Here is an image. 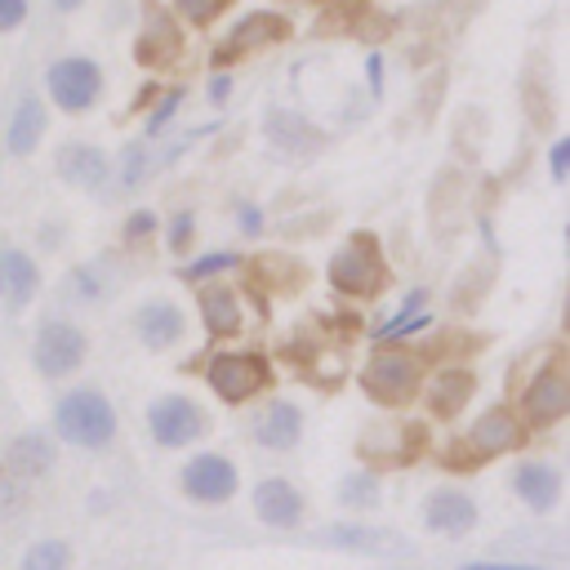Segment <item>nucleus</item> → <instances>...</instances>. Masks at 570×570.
<instances>
[{
	"mask_svg": "<svg viewBox=\"0 0 570 570\" xmlns=\"http://www.w3.org/2000/svg\"><path fill=\"white\" fill-rule=\"evenodd\" d=\"M53 428H58L62 441H71L80 450H102L116 436V410H111V401L102 392L71 387L53 405Z\"/></svg>",
	"mask_w": 570,
	"mask_h": 570,
	"instance_id": "obj_1",
	"label": "nucleus"
},
{
	"mask_svg": "<svg viewBox=\"0 0 570 570\" xmlns=\"http://www.w3.org/2000/svg\"><path fill=\"white\" fill-rule=\"evenodd\" d=\"M45 89L62 111H89L98 102V94H102V67L94 58H85V53L53 58L49 71H45Z\"/></svg>",
	"mask_w": 570,
	"mask_h": 570,
	"instance_id": "obj_2",
	"label": "nucleus"
},
{
	"mask_svg": "<svg viewBox=\"0 0 570 570\" xmlns=\"http://www.w3.org/2000/svg\"><path fill=\"white\" fill-rule=\"evenodd\" d=\"M387 281L383 254L374 245V236H352L334 258H330V285L338 294H374Z\"/></svg>",
	"mask_w": 570,
	"mask_h": 570,
	"instance_id": "obj_3",
	"label": "nucleus"
},
{
	"mask_svg": "<svg viewBox=\"0 0 570 570\" xmlns=\"http://www.w3.org/2000/svg\"><path fill=\"white\" fill-rule=\"evenodd\" d=\"M147 432H151L156 445H169V450L191 445V441L205 436V410L191 396H183V392L156 396L147 405Z\"/></svg>",
	"mask_w": 570,
	"mask_h": 570,
	"instance_id": "obj_4",
	"label": "nucleus"
},
{
	"mask_svg": "<svg viewBox=\"0 0 570 570\" xmlns=\"http://www.w3.org/2000/svg\"><path fill=\"white\" fill-rule=\"evenodd\" d=\"M205 379L223 401L236 405L267 387V361L258 352H214L205 365Z\"/></svg>",
	"mask_w": 570,
	"mask_h": 570,
	"instance_id": "obj_5",
	"label": "nucleus"
},
{
	"mask_svg": "<svg viewBox=\"0 0 570 570\" xmlns=\"http://www.w3.org/2000/svg\"><path fill=\"white\" fill-rule=\"evenodd\" d=\"M31 361H36V370H40L45 379L71 374V370L85 361V334H80V325L58 321V316L40 321L36 343H31Z\"/></svg>",
	"mask_w": 570,
	"mask_h": 570,
	"instance_id": "obj_6",
	"label": "nucleus"
},
{
	"mask_svg": "<svg viewBox=\"0 0 570 570\" xmlns=\"http://www.w3.org/2000/svg\"><path fill=\"white\" fill-rule=\"evenodd\" d=\"M361 387L374 396V401H410L414 387H419V361L414 352H374V361L365 365L361 374Z\"/></svg>",
	"mask_w": 570,
	"mask_h": 570,
	"instance_id": "obj_7",
	"label": "nucleus"
},
{
	"mask_svg": "<svg viewBox=\"0 0 570 570\" xmlns=\"http://www.w3.org/2000/svg\"><path fill=\"white\" fill-rule=\"evenodd\" d=\"M178 485H183L187 499H196V503H227V499L236 494L240 476H236V463H232V459H223V454H196V459L183 463Z\"/></svg>",
	"mask_w": 570,
	"mask_h": 570,
	"instance_id": "obj_8",
	"label": "nucleus"
},
{
	"mask_svg": "<svg viewBox=\"0 0 570 570\" xmlns=\"http://www.w3.org/2000/svg\"><path fill=\"white\" fill-rule=\"evenodd\" d=\"M521 405H525V419H530L534 428H548V423L566 419V410H570V379H566V370H561V365H543V370L525 383Z\"/></svg>",
	"mask_w": 570,
	"mask_h": 570,
	"instance_id": "obj_9",
	"label": "nucleus"
},
{
	"mask_svg": "<svg viewBox=\"0 0 570 570\" xmlns=\"http://www.w3.org/2000/svg\"><path fill=\"white\" fill-rule=\"evenodd\" d=\"M134 330H138L142 347H151V352H165V347H174V343L183 338L187 321H183L178 303H169V298H151V303H142V307H138V316H134Z\"/></svg>",
	"mask_w": 570,
	"mask_h": 570,
	"instance_id": "obj_10",
	"label": "nucleus"
},
{
	"mask_svg": "<svg viewBox=\"0 0 570 570\" xmlns=\"http://www.w3.org/2000/svg\"><path fill=\"white\" fill-rule=\"evenodd\" d=\"M254 512L272 530H289V525L303 521V494L289 481H281V476H267V481L254 485Z\"/></svg>",
	"mask_w": 570,
	"mask_h": 570,
	"instance_id": "obj_11",
	"label": "nucleus"
},
{
	"mask_svg": "<svg viewBox=\"0 0 570 570\" xmlns=\"http://www.w3.org/2000/svg\"><path fill=\"white\" fill-rule=\"evenodd\" d=\"M298 436H303V410L294 405V401H272L258 419H254V441L263 445V450H294L298 445Z\"/></svg>",
	"mask_w": 570,
	"mask_h": 570,
	"instance_id": "obj_12",
	"label": "nucleus"
},
{
	"mask_svg": "<svg viewBox=\"0 0 570 570\" xmlns=\"http://www.w3.org/2000/svg\"><path fill=\"white\" fill-rule=\"evenodd\" d=\"M36 285H40V267H36V258L27 254V249H0V298L18 312V307H27L31 298H36Z\"/></svg>",
	"mask_w": 570,
	"mask_h": 570,
	"instance_id": "obj_13",
	"label": "nucleus"
},
{
	"mask_svg": "<svg viewBox=\"0 0 570 570\" xmlns=\"http://www.w3.org/2000/svg\"><path fill=\"white\" fill-rule=\"evenodd\" d=\"M281 36H285V18L272 13V9H258V13L240 18V22L227 31V40L218 45V62H227V58H236V53H245V49L272 45V40H281Z\"/></svg>",
	"mask_w": 570,
	"mask_h": 570,
	"instance_id": "obj_14",
	"label": "nucleus"
},
{
	"mask_svg": "<svg viewBox=\"0 0 570 570\" xmlns=\"http://www.w3.org/2000/svg\"><path fill=\"white\" fill-rule=\"evenodd\" d=\"M517 436H521L517 414H512V410H503V405H494V410H485V414L468 428V450H472V454H481V459H490V454L512 450V445H517Z\"/></svg>",
	"mask_w": 570,
	"mask_h": 570,
	"instance_id": "obj_15",
	"label": "nucleus"
},
{
	"mask_svg": "<svg viewBox=\"0 0 570 570\" xmlns=\"http://www.w3.org/2000/svg\"><path fill=\"white\" fill-rule=\"evenodd\" d=\"M58 174H62V183H71V187L98 191L102 178H107V151L94 147V142H67V147L58 151Z\"/></svg>",
	"mask_w": 570,
	"mask_h": 570,
	"instance_id": "obj_16",
	"label": "nucleus"
},
{
	"mask_svg": "<svg viewBox=\"0 0 570 570\" xmlns=\"http://www.w3.org/2000/svg\"><path fill=\"white\" fill-rule=\"evenodd\" d=\"M512 490H517V499H521L525 508L548 512V508H557V499H561V472H557L552 463H521V468L512 472Z\"/></svg>",
	"mask_w": 570,
	"mask_h": 570,
	"instance_id": "obj_17",
	"label": "nucleus"
},
{
	"mask_svg": "<svg viewBox=\"0 0 570 570\" xmlns=\"http://www.w3.org/2000/svg\"><path fill=\"white\" fill-rule=\"evenodd\" d=\"M423 521H428V530H436V534H463V530H472V521H476V503H472L468 494H459V490H436V494H428V503H423Z\"/></svg>",
	"mask_w": 570,
	"mask_h": 570,
	"instance_id": "obj_18",
	"label": "nucleus"
},
{
	"mask_svg": "<svg viewBox=\"0 0 570 570\" xmlns=\"http://www.w3.org/2000/svg\"><path fill=\"white\" fill-rule=\"evenodd\" d=\"M40 134H45V102L36 94H27V98H18V107L9 116V129H4L9 156H31Z\"/></svg>",
	"mask_w": 570,
	"mask_h": 570,
	"instance_id": "obj_19",
	"label": "nucleus"
},
{
	"mask_svg": "<svg viewBox=\"0 0 570 570\" xmlns=\"http://www.w3.org/2000/svg\"><path fill=\"white\" fill-rule=\"evenodd\" d=\"M200 316H205V330L227 338L245 325V312H240V298L227 289V285H205L200 289Z\"/></svg>",
	"mask_w": 570,
	"mask_h": 570,
	"instance_id": "obj_20",
	"label": "nucleus"
},
{
	"mask_svg": "<svg viewBox=\"0 0 570 570\" xmlns=\"http://www.w3.org/2000/svg\"><path fill=\"white\" fill-rule=\"evenodd\" d=\"M4 463H9V472H18V476H45V472L53 468V441H49L45 432H22V436H13Z\"/></svg>",
	"mask_w": 570,
	"mask_h": 570,
	"instance_id": "obj_21",
	"label": "nucleus"
},
{
	"mask_svg": "<svg viewBox=\"0 0 570 570\" xmlns=\"http://www.w3.org/2000/svg\"><path fill=\"white\" fill-rule=\"evenodd\" d=\"M468 392H472V374L445 370V374H436V379L428 383V405H432L436 414H454V410L468 401Z\"/></svg>",
	"mask_w": 570,
	"mask_h": 570,
	"instance_id": "obj_22",
	"label": "nucleus"
},
{
	"mask_svg": "<svg viewBox=\"0 0 570 570\" xmlns=\"http://www.w3.org/2000/svg\"><path fill=\"white\" fill-rule=\"evenodd\" d=\"M321 539L334 548H352V552H401V543H392L383 530H361V525H330Z\"/></svg>",
	"mask_w": 570,
	"mask_h": 570,
	"instance_id": "obj_23",
	"label": "nucleus"
},
{
	"mask_svg": "<svg viewBox=\"0 0 570 570\" xmlns=\"http://www.w3.org/2000/svg\"><path fill=\"white\" fill-rule=\"evenodd\" d=\"M67 566H71L67 539H36V543L22 552V566H18V570H67Z\"/></svg>",
	"mask_w": 570,
	"mask_h": 570,
	"instance_id": "obj_24",
	"label": "nucleus"
},
{
	"mask_svg": "<svg viewBox=\"0 0 570 570\" xmlns=\"http://www.w3.org/2000/svg\"><path fill=\"white\" fill-rule=\"evenodd\" d=\"M338 503H347V508H374V503H379V481H374V472H347V476L338 481Z\"/></svg>",
	"mask_w": 570,
	"mask_h": 570,
	"instance_id": "obj_25",
	"label": "nucleus"
},
{
	"mask_svg": "<svg viewBox=\"0 0 570 570\" xmlns=\"http://www.w3.org/2000/svg\"><path fill=\"white\" fill-rule=\"evenodd\" d=\"M236 263H240V254H232V249H218V254H200L196 263H187V267H183V276H187V281H205V276L232 272Z\"/></svg>",
	"mask_w": 570,
	"mask_h": 570,
	"instance_id": "obj_26",
	"label": "nucleus"
},
{
	"mask_svg": "<svg viewBox=\"0 0 570 570\" xmlns=\"http://www.w3.org/2000/svg\"><path fill=\"white\" fill-rule=\"evenodd\" d=\"M142 169H147V142L138 138V142L125 147V160H120V187L134 191V187L142 183Z\"/></svg>",
	"mask_w": 570,
	"mask_h": 570,
	"instance_id": "obj_27",
	"label": "nucleus"
},
{
	"mask_svg": "<svg viewBox=\"0 0 570 570\" xmlns=\"http://www.w3.org/2000/svg\"><path fill=\"white\" fill-rule=\"evenodd\" d=\"M178 4V13L187 18V22H196V27H205V22H214L232 0H174Z\"/></svg>",
	"mask_w": 570,
	"mask_h": 570,
	"instance_id": "obj_28",
	"label": "nucleus"
},
{
	"mask_svg": "<svg viewBox=\"0 0 570 570\" xmlns=\"http://www.w3.org/2000/svg\"><path fill=\"white\" fill-rule=\"evenodd\" d=\"M178 102H183V89H169V94L160 98V107H156V111L147 116V125H142V134H147V138H156V134L165 129V120H169V116L178 111Z\"/></svg>",
	"mask_w": 570,
	"mask_h": 570,
	"instance_id": "obj_29",
	"label": "nucleus"
},
{
	"mask_svg": "<svg viewBox=\"0 0 570 570\" xmlns=\"http://www.w3.org/2000/svg\"><path fill=\"white\" fill-rule=\"evenodd\" d=\"M191 232H196V218H191L187 209H178V214L169 218V232H165V236H169V249H174V254L187 249V245H191Z\"/></svg>",
	"mask_w": 570,
	"mask_h": 570,
	"instance_id": "obj_30",
	"label": "nucleus"
},
{
	"mask_svg": "<svg viewBox=\"0 0 570 570\" xmlns=\"http://www.w3.org/2000/svg\"><path fill=\"white\" fill-rule=\"evenodd\" d=\"M27 9H31V0H0V31L22 27L27 22Z\"/></svg>",
	"mask_w": 570,
	"mask_h": 570,
	"instance_id": "obj_31",
	"label": "nucleus"
},
{
	"mask_svg": "<svg viewBox=\"0 0 570 570\" xmlns=\"http://www.w3.org/2000/svg\"><path fill=\"white\" fill-rule=\"evenodd\" d=\"M156 232V214L151 209H138V214H129V223H125V236L129 240H138V236H151Z\"/></svg>",
	"mask_w": 570,
	"mask_h": 570,
	"instance_id": "obj_32",
	"label": "nucleus"
},
{
	"mask_svg": "<svg viewBox=\"0 0 570 570\" xmlns=\"http://www.w3.org/2000/svg\"><path fill=\"white\" fill-rule=\"evenodd\" d=\"M566 169H570V138H557V142H552V178L561 183Z\"/></svg>",
	"mask_w": 570,
	"mask_h": 570,
	"instance_id": "obj_33",
	"label": "nucleus"
},
{
	"mask_svg": "<svg viewBox=\"0 0 570 570\" xmlns=\"http://www.w3.org/2000/svg\"><path fill=\"white\" fill-rule=\"evenodd\" d=\"M236 214H240V218H236V223H240V232H249V236H258V232H263V209H258V205H240Z\"/></svg>",
	"mask_w": 570,
	"mask_h": 570,
	"instance_id": "obj_34",
	"label": "nucleus"
},
{
	"mask_svg": "<svg viewBox=\"0 0 570 570\" xmlns=\"http://www.w3.org/2000/svg\"><path fill=\"white\" fill-rule=\"evenodd\" d=\"M227 94H232V76L218 71V76L209 80V102H227Z\"/></svg>",
	"mask_w": 570,
	"mask_h": 570,
	"instance_id": "obj_35",
	"label": "nucleus"
},
{
	"mask_svg": "<svg viewBox=\"0 0 570 570\" xmlns=\"http://www.w3.org/2000/svg\"><path fill=\"white\" fill-rule=\"evenodd\" d=\"M365 71H370V89L379 94V89H383V58H379V53H370V62H365Z\"/></svg>",
	"mask_w": 570,
	"mask_h": 570,
	"instance_id": "obj_36",
	"label": "nucleus"
},
{
	"mask_svg": "<svg viewBox=\"0 0 570 570\" xmlns=\"http://www.w3.org/2000/svg\"><path fill=\"white\" fill-rule=\"evenodd\" d=\"M80 4H85V0H53L58 13H71V9H80Z\"/></svg>",
	"mask_w": 570,
	"mask_h": 570,
	"instance_id": "obj_37",
	"label": "nucleus"
}]
</instances>
